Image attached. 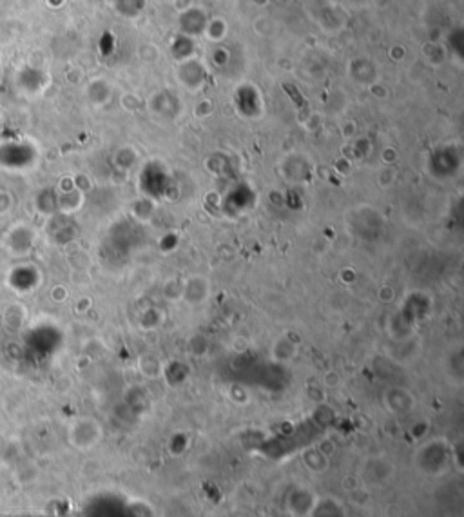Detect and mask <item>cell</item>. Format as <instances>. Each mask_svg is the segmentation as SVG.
Here are the masks:
<instances>
[{
    "mask_svg": "<svg viewBox=\"0 0 464 517\" xmlns=\"http://www.w3.org/2000/svg\"><path fill=\"white\" fill-rule=\"evenodd\" d=\"M102 437H104V430L93 418H78L69 425V445L75 446L76 450H82V452L93 450L100 443Z\"/></svg>",
    "mask_w": 464,
    "mask_h": 517,
    "instance_id": "cell-1",
    "label": "cell"
},
{
    "mask_svg": "<svg viewBox=\"0 0 464 517\" xmlns=\"http://www.w3.org/2000/svg\"><path fill=\"white\" fill-rule=\"evenodd\" d=\"M319 497L308 488L295 487L285 497V509L292 517H310Z\"/></svg>",
    "mask_w": 464,
    "mask_h": 517,
    "instance_id": "cell-2",
    "label": "cell"
},
{
    "mask_svg": "<svg viewBox=\"0 0 464 517\" xmlns=\"http://www.w3.org/2000/svg\"><path fill=\"white\" fill-rule=\"evenodd\" d=\"M367 475L372 483L386 485L393 478V465H390L384 459H372L367 465Z\"/></svg>",
    "mask_w": 464,
    "mask_h": 517,
    "instance_id": "cell-3",
    "label": "cell"
},
{
    "mask_svg": "<svg viewBox=\"0 0 464 517\" xmlns=\"http://www.w3.org/2000/svg\"><path fill=\"white\" fill-rule=\"evenodd\" d=\"M303 463L312 474H323L329 468V459L319 450H308L303 456Z\"/></svg>",
    "mask_w": 464,
    "mask_h": 517,
    "instance_id": "cell-4",
    "label": "cell"
},
{
    "mask_svg": "<svg viewBox=\"0 0 464 517\" xmlns=\"http://www.w3.org/2000/svg\"><path fill=\"white\" fill-rule=\"evenodd\" d=\"M231 517H243V516H231Z\"/></svg>",
    "mask_w": 464,
    "mask_h": 517,
    "instance_id": "cell-5",
    "label": "cell"
}]
</instances>
